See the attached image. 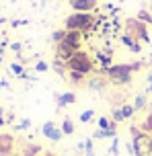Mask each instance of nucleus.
Returning <instances> with one entry per match:
<instances>
[{"mask_svg": "<svg viewBox=\"0 0 152 156\" xmlns=\"http://www.w3.org/2000/svg\"><path fill=\"white\" fill-rule=\"evenodd\" d=\"M82 33L80 31H66V37L56 45V58L68 62L76 51H80V45H82Z\"/></svg>", "mask_w": 152, "mask_h": 156, "instance_id": "f257e3e1", "label": "nucleus"}, {"mask_svg": "<svg viewBox=\"0 0 152 156\" xmlns=\"http://www.w3.org/2000/svg\"><path fill=\"white\" fill-rule=\"evenodd\" d=\"M95 15L90 12H72V15L66 16V31H80V33H87L95 29Z\"/></svg>", "mask_w": 152, "mask_h": 156, "instance_id": "f03ea898", "label": "nucleus"}, {"mask_svg": "<svg viewBox=\"0 0 152 156\" xmlns=\"http://www.w3.org/2000/svg\"><path fill=\"white\" fill-rule=\"evenodd\" d=\"M103 72V70H101ZM107 80L115 86H125L129 84V80H132V74H134V68H132V64H117V66H111L109 70L103 72Z\"/></svg>", "mask_w": 152, "mask_h": 156, "instance_id": "7ed1b4c3", "label": "nucleus"}, {"mask_svg": "<svg viewBox=\"0 0 152 156\" xmlns=\"http://www.w3.org/2000/svg\"><path fill=\"white\" fill-rule=\"evenodd\" d=\"M66 70H72V72H80V74H84L88 76L90 72L95 70V62H93V58L84 51H76V54L66 62Z\"/></svg>", "mask_w": 152, "mask_h": 156, "instance_id": "20e7f679", "label": "nucleus"}, {"mask_svg": "<svg viewBox=\"0 0 152 156\" xmlns=\"http://www.w3.org/2000/svg\"><path fill=\"white\" fill-rule=\"evenodd\" d=\"M125 35L136 37L140 43H150V35H148L146 23L138 21V19H128L125 21Z\"/></svg>", "mask_w": 152, "mask_h": 156, "instance_id": "39448f33", "label": "nucleus"}, {"mask_svg": "<svg viewBox=\"0 0 152 156\" xmlns=\"http://www.w3.org/2000/svg\"><path fill=\"white\" fill-rule=\"evenodd\" d=\"M41 133H43L48 140H51V142H60L62 138H64L62 129H60V127H56V123H54V121H45V123L41 125Z\"/></svg>", "mask_w": 152, "mask_h": 156, "instance_id": "423d86ee", "label": "nucleus"}, {"mask_svg": "<svg viewBox=\"0 0 152 156\" xmlns=\"http://www.w3.org/2000/svg\"><path fill=\"white\" fill-rule=\"evenodd\" d=\"M97 0H70V6L74 12H93L97 8Z\"/></svg>", "mask_w": 152, "mask_h": 156, "instance_id": "0eeeda50", "label": "nucleus"}, {"mask_svg": "<svg viewBox=\"0 0 152 156\" xmlns=\"http://www.w3.org/2000/svg\"><path fill=\"white\" fill-rule=\"evenodd\" d=\"M107 82H109V80H105L103 76H93V78H88L87 86L90 90H95V93H103L105 88H107Z\"/></svg>", "mask_w": 152, "mask_h": 156, "instance_id": "6e6552de", "label": "nucleus"}, {"mask_svg": "<svg viewBox=\"0 0 152 156\" xmlns=\"http://www.w3.org/2000/svg\"><path fill=\"white\" fill-rule=\"evenodd\" d=\"M121 43L128 45V49L134 51V54H140V51H142V43H140L136 37H132V35H125V33H123V35H121Z\"/></svg>", "mask_w": 152, "mask_h": 156, "instance_id": "1a4fd4ad", "label": "nucleus"}, {"mask_svg": "<svg viewBox=\"0 0 152 156\" xmlns=\"http://www.w3.org/2000/svg\"><path fill=\"white\" fill-rule=\"evenodd\" d=\"M56 103H58V109H64L68 105L76 103V94L74 93H62V94H56Z\"/></svg>", "mask_w": 152, "mask_h": 156, "instance_id": "9d476101", "label": "nucleus"}, {"mask_svg": "<svg viewBox=\"0 0 152 156\" xmlns=\"http://www.w3.org/2000/svg\"><path fill=\"white\" fill-rule=\"evenodd\" d=\"M10 150H12V138L6 136V133H2L0 136V156L10 154Z\"/></svg>", "mask_w": 152, "mask_h": 156, "instance_id": "9b49d317", "label": "nucleus"}, {"mask_svg": "<svg viewBox=\"0 0 152 156\" xmlns=\"http://www.w3.org/2000/svg\"><path fill=\"white\" fill-rule=\"evenodd\" d=\"M97 64L101 66V70H109L111 68V64H113V60H111V55H107L105 51H97Z\"/></svg>", "mask_w": 152, "mask_h": 156, "instance_id": "f8f14e48", "label": "nucleus"}, {"mask_svg": "<svg viewBox=\"0 0 152 156\" xmlns=\"http://www.w3.org/2000/svg\"><path fill=\"white\" fill-rule=\"evenodd\" d=\"M103 138H117V129H95L93 140H103Z\"/></svg>", "mask_w": 152, "mask_h": 156, "instance_id": "ddd939ff", "label": "nucleus"}, {"mask_svg": "<svg viewBox=\"0 0 152 156\" xmlns=\"http://www.w3.org/2000/svg\"><path fill=\"white\" fill-rule=\"evenodd\" d=\"M97 125H99V129H117V123L113 119H109V117H99Z\"/></svg>", "mask_w": 152, "mask_h": 156, "instance_id": "4468645a", "label": "nucleus"}, {"mask_svg": "<svg viewBox=\"0 0 152 156\" xmlns=\"http://www.w3.org/2000/svg\"><path fill=\"white\" fill-rule=\"evenodd\" d=\"M60 129H62L64 136H72V133H74V121L70 119V117H64V121H62V127H60Z\"/></svg>", "mask_w": 152, "mask_h": 156, "instance_id": "2eb2a0df", "label": "nucleus"}, {"mask_svg": "<svg viewBox=\"0 0 152 156\" xmlns=\"http://www.w3.org/2000/svg\"><path fill=\"white\" fill-rule=\"evenodd\" d=\"M37 154H41L39 146H35V144H27V146L23 148V154H21V156H37Z\"/></svg>", "mask_w": 152, "mask_h": 156, "instance_id": "dca6fc26", "label": "nucleus"}, {"mask_svg": "<svg viewBox=\"0 0 152 156\" xmlns=\"http://www.w3.org/2000/svg\"><path fill=\"white\" fill-rule=\"evenodd\" d=\"M68 80L72 82V84H80L82 80H84V74H80V72H72V70H68Z\"/></svg>", "mask_w": 152, "mask_h": 156, "instance_id": "f3484780", "label": "nucleus"}, {"mask_svg": "<svg viewBox=\"0 0 152 156\" xmlns=\"http://www.w3.org/2000/svg\"><path fill=\"white\" fill-rule=\"evenodd\" d=\"M146 107V94H136L134 99V111H142Z\"/></svg>", "mask_w": 152, "mask_h": 156, "instance_id": "a211bd4d", "label": "nucleus"}, {"mask_svg": "<svg viewBox=\"0 0 152 156\" xmlns=\"http://www.w3.org/2000/svg\"><path fill=\"white\" fill-rule=\"evenodd\" d=\"M93 117H95V111L87 109V111H82V113L78 115V119L82 121V123H88V121H93Z\"/></svg>", "mask_w": 152, "mask_h": 156, "instance_id": "6ab92c4d", "label": "nucleus"}, {"mask_svg": "<svg viewBox=\"0 0 152 156\" xmlns=\"http://www.w3.org/2000/svg\"><path fill=\"white\" fill-rule=\"evenodd\" d=\"M111 119L115 121V123H119V121H123V119H125V115H123L121 107H115V109L111 111Z\"/></svg>", "mask_w": 152, "mask_h": 156, "instance_id": "aec40b11", "label": "nucleus"}, {"mask_svg": "<svg viewBox=\"0 0 152 156\" xmlns=\"http://www.w3.org/2000/svg\"><path fill=\"white\" fill-rule=\"evenodd\" d=\"M66 37V29H58V31H54L51 33V41H54V43H60V41H62V39Z\"/></svg>", "mask_w": 152, "mask_h": 156, "instance_id": "412c9836", "label": "nucleus"}, {"mask_svg": "<svg viewBox=\"0 0 152 156\" xmlns=\"http://www.w3.org/2000/svg\"><path fill=\"white\" fill-rule=\"evenodd\" d=\"M138 21H142V23H150L152 25V15L150 12H148V10H140V12H138Z\"/></svg>", "mask_w": 152, "mask_h": 156, "instance_id": "4be33fe9", "label": "nucleus"}, {"mask_svg": "<svg viewBox=\"0 0 152 156\" xmlns=\"http://www.w3.org/2000/svg\"><path fill=\"white\" fill-rule=\"evenodd\" d=\"M29 127H31V119H21V121L15 125L16 132H25V129H29Z\"/></svg>", "mask_w": 152, "mask_h": 156, "instance_id": "5701e85b", "label": "nucleus"}, {"mask_svg": "<svg viewBox=\"0 0 152 156\" xmlns=\"http://www.w3.org/2000/svg\"><path fill=\"white\" fill-rule=\"evenodd\" d=\"M109 154H111V156H117V154H119V138H113L111 146H109Z\"/></svg>", "mask_w": 152, "mask_h": 156, "instance_id": "b1692460", "label": "nucleus"}, {"mask_svg": "<svg viewBox=\"0 0 152 156\" xmlns=\"http://www.w3.org/2000/svg\"><path fill=\"white\" fill-rule=\"evenodd\" d=\"M10 70L15 72V74H16L19 78H21V76L25 74V68H23V64H19V62H12V64H10Z\"/></svg>", "mask_w": 152, "mask_h": 156, "instance_id": "393cba45", "label": "nucleus"}, {"mask_svg": "<svg viewBox=\"0 0 152 156\" xmlns=\"http://www.w3.org/2000/svg\"><path fill=\"white\" fill-rule=\"evenodd\" d=\"M121 111H123L125 119H129V117H132L134 113H136V111H134V105H123V107H121Z\"/></svg>", "mask_w": 152, "mask_h": 156, "instance_id": "a878e982", "label": "nucleus"}, {"mask_svg": "<svg viewBox=\"0 0 152 156\" xmlns=\"http://www.w3.org/2000/svg\"><path fill=\"white\" fill-rule=\"evenodd\" d=\"M48 70H49L48 62H43V60H39V62L35 64V72H48Z\"/></svg>", "mask_w": 152, "mask_h": 156, "instance_id": "bb28decb", "label": "nucleus"}, {"mask_svg": "<svg viewBox=\"0 0 152 156\" xmlns=\"http://www.w3.org/2000/svg\"><path fill=\"white\" fill-rule=\"evenodd\" d=\"M125 150H128L129 156H138V150H136V146H134V142H128V144H125Z\"/></svg>", "mask_w": 152, "mask_h": 156, "instance_id": "cd10ccee", "label": "nucleus"}, {"mask_svg": "<svg viewBox=\"0 0 152 156\" xmlns=\"http://www.w3.org/2000/svg\"><path fill=\"white\" fill-rule=\"evenodd\" d=\"M87 152H93V138H87L84 140V154Z\"/></svg>", "mask_w": 152, "mask_h": 156, "instance_id": "c85d7f7f", "label": "nucleus"}, {"mask_svg": "<svg viewBox=\"0 0 152 156\" xmlns=\"http://www.w3.org/2000/svg\"><path fill=\"white\" fill-rule=\"evenodd\" d=\"M10 49H12L15 54H21V49H23V45H21V43H10Z\"/></svg>", "mask_w": 152, "mask_h": 156, "instance_id": "c756f323", "label": "nucleus"}, {"mask_svg": "<svg viewBox=\"0 0 152 156\" xmlns=\"http://www.w3.org/2000/svg\"><path fill=\"white\" fill-rule=\"evenodd\" d=\"M76 150H78V152H82V150H84V140H82V142H78V144H76Z\"/></svg>", "mask_w": 152, "mask_h": 156, "instance_id": "7c9ffc66", "label": "nucleus"}, {"mask_svg": "<svg viewBox=\"0 0 152 156\" xmlns=\"http://www.w3.org/2000/svg\"><path fill=\"white\" fill-rule=\"evenodd\" d=\"M148 88H150V93H152V74H148Z\"/></svg>", "mask_w": 152, "mask_h": 156, "instance_id": "2f4dec72", "label": "nucleus"}, {"mask_svg": "<svg viewBox=\"0 0 152 156\" xmlns=\"http://www.w3.org/2000/svg\"><path fill=\"white\" fill-rule=\"evenodd\" d=\"M4 123H6V119L2 117V109H0V125H4Z\"/></svg>", "mask_w": 152, "mask_h": 156, "instance_id": "473e14b6", "label": "nucleus"}, {"mask_svg": "<svg viewBox=\"0 0 152 156\" xmlns=\"http://www.w3.org/2000/svg\"><path fill=\"white\" fill-rule=\"evenodd\" d=\"M41 156H56V154H51V152H41Z\"/></svg>", "mask_w": 152, "mask_h": 156, "instance_id": "72a5a7b5", "label": "nucleus"}, {"mask_svg": "<svg viewBox=\"0 0 152 156\" xmlns=\"http://www.w3.org/2000/svg\"><path fill=\"white\" fill-rule=\"evenodd\" d=\"M84 156H95V152H87V154H84Z\"/></svg>", "mask_w": 152, "mask_h": 156, "instance_id": "f704fd0d", "label": "nucleus"}, {"mask_svg": "<svg viewBox=\"0 0 152 156\" xmlns=\"http://www.w3.org/2000/svg\"><path fill=\"white\" fill-rule=\"evenodd\" d=\"M0 62H2V55H0Z\"/></svg>", "mask_w": 152, "mask_h": 156, "instance_id": "c9c22d12", "label": "nucleus"}, {"mask_svg": "<svg viewBox=\"0 0 152 156\" xmlns=\"http://www.w3.org/2000/svg\"><path fill=\"white\" fill-rule=\"evenodd\" d=\"M150 15H152V8H150Z\"/></svg>", "mask_w": 152, "mask_h": 156, "instance_id": "e433bc0d", "label": "nucleus"}]
</instances>
